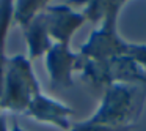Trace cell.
I'll return each mask as SVG.
<instances>
[{
	"label": "cell",
	"mask_w": 146,
	"mask_h": 131,
	"mask_svg": "<svg viewBox=\"0 0 146 131\" xmlns=\"http://www.w3.org/2000/svg\"><path fill=\"white\" fill-rule=\"evenodd\" d=\"M145 98V85L111 84L104 89L99 107L86 120L108 128L133 126V122L140 117Z\"/></svg>",
	"instance_id": "obj_1"
},
{
	"label": "cell",
	"mask_w": 146,
	"mask_h": 131,
	"mask_svg": "<svg viewBox=\"0 0 146 131\" xmlns=\"http://www.w3.org/2000/svg\"><path fill=\"white\" fill-rule=\"evenodd\" d=\"M39 92H42L41 85L27 55L17 54L8 58L3 77V90L0 96L2 112L10 111L16 114H25L29 104Z\"/></svg>",
	"instance_id": "obj_2"
},
{
	"label": "cell",
	"mask_w": 146,
	"mask_h": 131,
	"mask_svg": "<svg viewBox=\"0 0 146 131\" xmlns=\"http://www.w3.org/2000/svg\"><path fill=\"white\" fill-rule=\"evenodd\" d=\"M124 2H107L105 14L98 29L90 33L88 40L82 44L79 54L86 60H107V58L127 55L129 43L118 33V16Z\"/></svg>",
	"instance_id": "obj_3"
},
{
	"label": "cell",
	"mask_w": 146,
	"mask_h": 131,
	"mask_svg": "<svg viewBox=\"0 0 146 131\" xmlns=\"http://www.w3.org/2000/svg\"><path fill=\"white\" fill-rule=\"evenodd\" d=\"M82 79L94 87H108L111 84H135L146 87V73L129 55L94 62L82 57L79 68Z\"/></svg>",
	"instance_id": "obj_4"
},
{
	"label": "cell",
	"mask_w": 146,
	"mask_h": 131,
	"mask_svg": "<svg viewBox=\"0 0 146 131\" xmlns=\"http://www.w3.org/2000/svg\"><path fill=\"white\" fill-rule=\"evenodd\" d=\"M82 55L71 51L69 44L54 43L44 55V63L54 89H68L74 85L72 73L79 71Z\"/></svg>",
	"instance_id": "obj_5"
},
{
	"label": "cell",
	"mask_w": 146,
	"mask_h": 131,
	"mask_svg": "<svg viewBox=\"0 0 146 131\" xmlns=\"http://www.w3.org/2000/svg\"><path fill=\"white\" fill-rule=\"evenodd\" d=\"M47 29L54 43L71 44L74 33L86 22L82 11H76L69 5H50L44 8Z\"/></svg>",
	"instance_id": "obj_6"
},
{
	"label": "cell",
	"mask_w": 146,
	"mask_h": 131,
	"mask_svg": "<svg viewBox=\"0 0 146 131\" xmlns=\"http://www.w3.org/2000/svg\"><path fill=\"white\" fill-rule=\"evenodd\" d=\"M24 115L42 122V123L54 125L63 131H69L72 126L71 117L74 115V109L52 96L46 95L44 92H39L32 99Z\"/></svg>",
	"instance_id": "obj_7"
},
{
	"label": "cell",
	"mask_w": 146,
	"mask_h": 131,
	"mask_svg": "<svg viewBox=\"0 0 146 131\" xmlns=\"http://www.w3.org/2000/svg\"><path fill=\"white\" fill-rule=\"evenodd\" d=\"M24 38L27 43V58L30 62L36 60L39 57H44L47 54V51L52 48L54 41H52L50 35H49L47 29V19H46L44 10L39 11L30 24L22 29Z\"/></svg>",
	"instance_id": "obj_8"
},
{
	"label": "cell",
	"mask_w": 146,
	"mask_h": 131,
	"mask_svg": "<svg viewBox=\"0 0 146 131\" xmlns=\"http://www.w3.org/2000/svg\"><path fill=\"white\" fill-rule=\"evenodd\" d=\"M13 5L14 2H0V96L3 90V77L7 68V40L10 27L13 24Z\"/></svg>",
	"instance_id": "obj_9"
},
{
	"label": "cell",
	"mask_w": 146,
	"mask_h": 131,
	"mask_svg": "<svg viewBox=\"0 0 146 131\" xmlns=\"http://www.w3.org/2000/svg\"><path fill=\"white\" fill-rule=\"evenodd\" d=\"M49 5V2H39V0H19L13 5V22L17 24L21 29H25L30 21L42 11Z\"/></svg>",
	"instance_id": "obj_10"
},
{
	"label": "cell",
	"mask_w": 146,
	"mask_h": 131,
	"mask_svg": "<svg viewBox=\"0 0 146 131\" xmlns=\"http://www.w3.org/2000/svg\"><path fill=\"white\" fill-rule=\"evenodd\" d=\"M135 126H124V128H108V126H101V125H94L88 120H83L79 122V123H74L71 126L69 131H133ZM10 131H25L22 126H21L17 122H14L11 125V130Z\"/></svg>",
	"instance_id": "obj_11"
},
{
	"label": "cell",
	"mask_w": 146,
	"mask_h": 131,
	"mask_svg": "<svg viewBox=\"0 0 146 131\" xmlns=\"http://www.w3.org/2000/svg\"><path fill=\"white\" fill-rule=\"evenodd\" d=\"M127 55H129L138 67H141L143 71L146 73V44H132V43H129Z\"/></svg>",
	"instance_id": "obj_12"
},
{
	"label": "cell",
	"mask_w": 146,
	"mask_h": 131,
	"mask_svg": "<svg viewBox=\"0 0 146 131\" xmlns=\"http://www.w3.org/2000/svg\"><path fill=\"white\" fill-rule=\"evenodd\" d=\"M0 131H10L7 126V123H5V117H3V112H2V109H0Z\"/></svg>",
	"instance_id": "obj_13"
}]
</instances>
